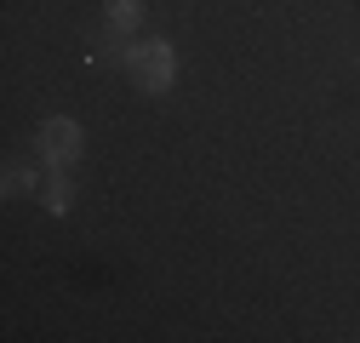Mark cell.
<instances>
[{
    "label": "cell",
    "mask_w": 360,
    "mask_h": 343,
    "mask_svg": "<svg viewBox=\"0 0 360 343\" xmlns=\"http://www.w3.org/2000/svg\"><path fill=\"white\" fill-rule=\"evenodd\" d=\"M126 69H131V80H138L143 92H166V86H172V75H177V58H172V46H166V40H149V46L126 52Z\"/></svg>",
    "instance_id": "obj_1"
},
{
    "label": "cell",
    "mask_w": 360,
    "mask_h": 343,
    "mask_svg": "<svg viewBox=\"0 0 360 343\" xmlns=\"http://www.w3.org/2000/svg\"><path fill=\"white\" fill-rule=\"evenodd\" d=\"M34 149L46 155L52 166H75L80 160V126L75 120H46V126H40V138H34Z\"/></svg>",
    "instance_id": "obj_2"
},
{
    "label": "cell",
    "mask_w": 360,
    "mask_h": 343,
    "mask_svg": "<svg viewBox=\"0 0 360 343\" xmlns=\"http://www.w3.org/2000/svg\"><path fill=\"white\" fill-rule=\"evenodd\" d=\"M40 200H46V212H69V183L58 178V172L46 178V189H40Z\"/></svg>",
    "instance_id": "obj_3"
},
{
    "label": "cell",
    "mask_w": 360,
    "mask_h": 343,
    "mask_svg": "<svg viewBox=\"0 0 360 343\" xmlns=\"http://www.w3.org/2000/svg\"><path fill=\"white\" fill-rule=\"evenodd\" d=\"M138 18H143V6H138V0H109V23H115V29H131Z\"/></svg>",
    "instance_id": "obj_4"
},
{
    "label": "cell",
    "mask_w": 360,
    "mask_h": 343,
    "mask_svg": "<svg viewBox=\"0 0 360 343\" xmlns=\"http://www.w3.org/2000/svg\"><path fill=\"white\" fill-rule=\"evenodd\" d=\"M29 183H34V172H23V166H12V172H6V189H12V195H23Z\"/></svg>",
    "instance_id": "obj_5"
}]
</instances>
